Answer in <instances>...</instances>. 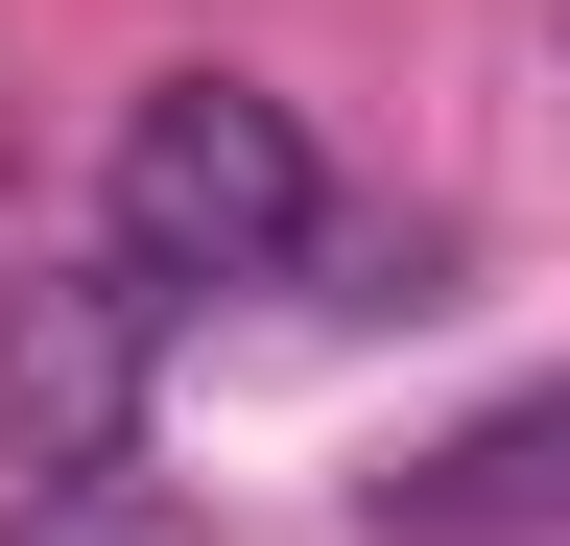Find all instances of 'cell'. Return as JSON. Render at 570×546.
I'll list each match as a JSON object with an SVG mask.
<instances>
[{
	"label": "cell",
	"mask_w": 570,
	"mask_h": 546,
	"mask_svg": "<svg viewBox=\"0 0 570 546\" xmlns=\"http://www.w3.org/2000/svg\"><path fill=\"white\" fill-rule=\"evenodd\" d=\"M0 546H214V523L167 499V475H24V523H0Z\"/></svg>",
	"instance_id": "277c9868"
},
{
	"label": "cell",
	"mask_w": 570,
	"mask_h": 546,
	"mask_svg": "<svg viewBox=\"0 0 570 546\" xmlns=\"http://www.w3.org/2000/svg\"><path fill=\"white\" fill-rule=\"evenodd\" d=\"M167 261L142 238H48L0 261V475H142V380H167Z\"/></svg>",
	"instance_id": "7a4b0ae2"
},
{
	"label": "cell",
	"mask_w": 570,
	"mask_h": 546,
	"mask_svg": "<svg viewBox=\"0 0 570 546\" xmlns=\"http://www.w3.org/2000/svg\"><path fill=\"white\" fill-rule=\"evenodd\" d=\"M96 238H142L167 286H285V261H333V167H309V119H285L262 72H142Z\"/></svg>",
	"instance_id": "6da1fadb"
},
{
	"label": "cell",
	"mask_w": 570,
	"mask_h": 546,
	"mask_svg": "<svg viewBox=\"0 0 570 546\" xmlns=\"http://www.w3.org/2000/svg\"><path fill=\"white\" fill-rule=\"evenodd\" d=\"M356 546H570V380H499L475 428L356 475Z\"/></svg>",
	"instance_id": "3957f363"
}]
</instances>
